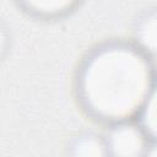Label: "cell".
<instances>
[{"mask_svg":"<svg viewBox=\"0 0 157 157\" xmlns=\"http://www.w3.org/2000/svg\"><path fill=\"white\" fill-rule=\"evenodd\" d=\"M119 43H105L97 47L85 58L77 77V92L85 103L87 113L97 120L102 119L108 98L104 121L112 123L129 120L123 110L121 98L135 96V78H128L125 64L120 69L130 44H123L120 60H117Z\"/></svg>","mask_w":157,"mask_h":157,"instance_id":"6da1fadb","label":"cell"},{"mask_svg":"<svg viewBox=\"0 0 157 157\" xmlns=\"http://www.w3.org/2000/svg\"><path fill=\"white\" fill-rule=\"evenodd\" d=\"M109 157H145L152 141L132 120H121L108 125L103 134Z\"/></svg>","mask_w":157,"mask_h":157,"instance_id":"7a4b0ae2","label":"cell"},{"mask_svg":"<svg viewBox=\"0 0 157 157\" xmlns=\"http://www.w3.org/2000/svg\"><path fill=\"white\" fill-rule=\"evenodd\" d=\"M82 1L77 0H18L15 6L28 17L39 21H56L76 12Z\"/></svg>","mask_w":157,"mask_h":157,"instance_id":"3957f363","label":"cell"},{"mask_svg":"<svg viewBox=\"0 0 157 157\" xmlns=\"http://www.w3.org/2000/svg\"><path fill=\"white\" fill-rule=\"evenodd\" d=\"M132 45L146 58L153 60L157 49V12L147 7L137 13L131 25Z\"/></svg>","mask_w":157,"mask_h":157,"instance_id":"277c9868","label":"cell"},{"mask_svg":"<svg viewBox=\"0 0 157 157\" xmlns=\"http://www.w3.org/2000/svg\"><path fill=\"white\" fill-rule=\"evenodd\" d=\"M65 157H109L103 134L92 130L76 132L66 144Z\"/></svg>","mask_w":157,"mask_h":157,"instance_id":"5b68a950","label":"cell"},{"mask_svg":"<svg viewBox=\"0 0 157 157\" xmlns=\"http://www.w3.org/2000/svg\"><path fill=\"white\" fill-rule=\"evenodd\" d=\"M157 103H156V88H153L144 99L139 109L136 110L132 120L146 134L148 139L156 141L157 136Z\"/></svg>","mask_w":157,"mask_h":157,"instance_id":"8992f818","label":"cell"},{"mask_svg":"<svg viewBox=\"0 0 157 157\" xmlns=\"http://www.w3.org/2000/svg\"><path fill=\"white\" fill-rule=\"evenodd\" d=\"M13 37L9 25L0 18V63L4 61L11 52Z\"/></svg>","mask_w":157,"mask_h":157,"instance_id":"52a82bcc","label":"cell"},{"mask_svg":"<svg viewBox=\"0 0 157 157\" xmlns=\"http://www.w3.org/2000/svg\"><path fill=\"white\" fill-rule=\"evenodd\" d=\"M156 146H157V144H156V142H155V144H152V145L150 146V148L147 150V152H146L145 157H156V156H157Z\"/></svg>","mask_w":157,"mask_h":157,"instance_id":"ba28073f","label":"cell"}]
</instances>
